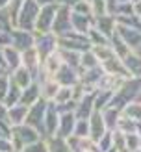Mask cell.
I'll return each mask as SVG.
<instances>
[{"label": "cell", "instance_id": "1", "mask_svg": "<svg viewBox=\"0 0 141 152\" xmlns=\"http://www.w3.org/2000/svg\"><path fill=\"white\" fill-rule=\"evenodd\" d=\"M39 139H43L41 132L26 123L11 128V141H13L15 150H24L28 145H32V143L39 141Z\"/></svg>", "mask_w": 141, "mask_h": 152}, {"label": "cell", "instance_id": "2", "mask_svg": "<svg viewBox=\"0 0 141 152\" xmlns=\"http://www.w3.org/2000/svg\"><path fill=\"white\" fill-rule=\"evenodd\" d=\"M41 11V4L35 2V0H24L22 4V10L19 13L17 19V26L15 28H22V30H30V32H35V22H37V15Z\"/></svg>", "mask_w": 141, "mask_h": 152}, {"label": "cell", "instance_id": "3", "mask_svg": "<svg viewBox=\"0 0 141 152\" xmlns=\"http://www.w3.org/2000/svg\"><path fill=\"white\" fill-rule=\"evenodd\" d=\"M58 41H59V47H61V48L76 50V52H80V54H84L85 50L91 48V43H89L87 35L85 34H80V32H74V30H72L71 34H67V35L58 37Z\"/></svg>", "mask_w": 141, "mask_h": 152}, {"label": "cell", "instance_id": "4", "mask_svg": "<svg viewBox=\"0 0 141 152\" xmlns=\"http://www.w3.org/2000/svg\"><path fill=\"white\" fill-rule=\"evenodd\" d=\"M72 10L69 6H61L59 4V10H58V15L54 19V24H52V32H54L58 37L61 35H67L72 32Z\"/></svg>", "mask_w": 141, "mask_h": 152}, {"label": "cell", "instance_id": "5", "mask_svg": "<svg viewBox=\"0 0 141 152\" xmlns=\"http://www.w3.org/2000/svg\"><path fill=\"white\" fill-rule=\"evenodd\" d=\"M47 108H48V100L41 98L39 102H35L34 106H30L28 110V117H26V124L37 128L45 137V115H47Z\"/></svg>", "mask_w": 141, "mask_h": 152}, {"label": "cell", "instance_id": "6", "mask_svg": "<svg viewBox=\"0 0 141 152\" xmlns=\"http://www.w3.org/2000/svg\"><path fill=\"white\" fill-rule=\"evenodd\" d=\"M58 10H59L58 2L41 6V11L37 15V22H35V32H52V24H54Z\"/></svg>", "mask_w": 141, "mask_h": 152}, {"label": "cell", "instance_id": "7", "mask_svg": "<svg viewBox=\"0 0 141 152\" xmlns=\"http://www.w3.org/2000/svg\"><path fill=\"white\" fill-rule=\"evenodd\" d=\"M35 48L39 50L41 58L45 59L48 54L56 52L59 48L58 35L54 32H35Z\"/></svg>", "mask_w": 141, "mask_h": 152}, {"label": "cell", "instance_id": "8", "mask_svg": "<svg viewBox=\"0 0 141 152\" xmlns=\"http://www.w3.org/2000/svg\"><path fill=\"white\" fill-rule=\"evenodd\" d=\"M63 58L59 54V48L56 52L48 54L47 58L43 59V65H41V76L37 78V82L43 80V78H56V74L59 72V69L63 67Z\"/></svg>", "mask_w": 141, "mask_h": 152}, {"label": "cell", "instance_id": "9", "mask_svg": "<svg viewBox=\"0 0 141 152\" xmlns=\"http://www.w3.org/2000/svg\"><path fill=\"white\" fill-rule=\"evenodd\" d=\"M22 65L34 72L35 80L41 76L43 58H41V54H39V50L35 48V45H34V47H30V48H26V50H22Z\"/></svg>", "mask_w": 141, "mask_h": 152}, {"label": "cell", "instance_id": "10", "mask_svg": "<svg viewBox=\"0 0 141 152\" xmlns=\"http://www.w3.org/2000/svg\"><path fill=\"white\" fill-rule=\"evenodd\" d=\"M11 45L15 48H19L20 52L30 48V47H34V45H35V32L22 30V28H13V32H11Z\"/></svg>", "mask_w": 141, "mask_h": 152}, {"label": "cell", "instance_id": "11", "mask_svg": "<svg viewBox=\"0 0 141 152\" xmlns=\"http://www.w3.org/2000/svg\"><path fill=\"white\" fill-rule=\"evenodd\" d=\"M59 126V110L54 102H48L47 115H45V137H52L58 134Z\"/></svg>", "mask_w": 141, "mask_h": 152}, {"label": "cell", "instance_id": "12", "mask_svg": "<svg viewBox=\"0 0 141 152\" xmlns=\"http://www.w3.org/2000/svg\"><path fill=\"white\" fill-rule=\"evenodd\" d=\"M67 139V145H69L71 152H91V150H96V141H93L89 135L82 137V135H76L72 134L69 135Z\"/></svg>", "mask_w": 141, "mask_h": 152}, {"label": "cell", "instance_id": "13", "mask_svg": "<svg viewBox=\"0 0 141 152\" xmlns=\"http://www.w3.org/2000/svg\"><path fill=\"white\" fill-rule=\"evenodd\" d=\"M106 132H108V126H106V121H104L102 111L95 110L93 115L89 117V137L93 141H99Z\"/></svg>", "mask_w": 141, "mask_h": 152}, {"label": "cell", "instance_id": "14", "mask_svg": "<svg viewBox=\"0 0 141 152\" xmlns=\"http://www.w3.org/2000/svg\"><path fill=\"white\" fill-rule=\"evenodd\" d=\"M117 34L123 37V41L130 47V50H141V30L117 24Z\"/></svg>", "mask_w": 141, "mask_h": 152}, {"label": "cell", "instance_id": "15", "mask_svg": "<svg viewBox=\"0 0 141 152\" xmlns=\"http://www.w3.org/2000/svg\"><path fill=\"white\" fill-rule=\"evenodd\" d=\"M76 113L74 111H65L59 113V126H58V134L59 137H69V135L74 134V126H76Z\"/></svg>", "mask_w": 141, "mask_h": 152}, {"label": "cell", "instance_id": "16", "mask_svg": "<svg viewBox=\"0 0 141 152\" xmlns=\"http://www.w3.org/2000/svg\"><path fill=\"white\" fill-rule=\"evenodd\" d=\"M95 95L96 93H85L80 100H76V110H74V113H76L78 119H89L93 115V111H95Z\"/></svg>", "mask_w": 141, "mask_h": 152}, {"label": "cell", "instance_id": "17", "mask_svg": "<svg viewBox=\"0 0 141 152\" xmlns=\"http://www.w3.org/2000/svg\"><path fill=\"white\" fill-rule=\"evenodd\" d=\"M9 74H11V82H13V83H17V86H19L20 89H26L28 86H32V83L35 82L34 72L30 71V69H26L24 65L17 67V69L11 71Z\"/></svg>", "mask_w": 141, "mask_h": 152}, {"label": "cell", "instance_id": "18", "mask_svg": "<svg viewBox=\"0 0 141 152\" xmlns=\"http://www.w3.org/2000/svg\"><path fill=\"white\" fill-rule=\"evenodd\" d=\"M95 28L111 39V35H113L115 30H117V19H115V15H110L108 13V15H102V17H95Z\"/></svg>", "mask_w": 141, "mask_h": 152}, {"label": "cell", "instance_id": "19", "mask_svg": "<svg viewBox=\"0 0 141 152\" xmlns=\"http://www.w3.org/2000/svg\"><path fill=\"white\" fill-rule=\"evenodd\" d=\"M56 80L61 83V86H76L80 82V71L71 67V65H67V63H63V67L56 74Z\"/></svg>", "mask_w": 141, "mask_h": 152}, {"label": "cell", "instance_id": "20", "mask_svg": "<svg viewBox=\"0 0 141 152\" xmlns=\"http://www.w3.org/2000/svg\"><path fill=\"white\" fill-rule=\"evenodd\" d=\"M28 110H30V106H26V104H15L11 108H7V121H9V124L11 126L24 124L26 117H28Z\"/></svg>", "mask_w": 141, "mask_h": 152}, {"label": "cell", "instance_id": "21", "mask_svg": "<svg viewBox=\"0 0 141 152\" xmlns=\"http://www.w3.org/2000/svg\"><path fill=\"white\" fill-rule=\"evenodd\" d=\"M123 61L132 78H141V50H132L126 58H123Z\"/></svg>", "mask_w": 141, "mask_h": 152}, {"label": "cell", "instance_id": "22", "mask_svg": "<svg viewBox=\"0 0 141 152\" xmlns=\"http://www.w3.org/2000/svg\"><path fill=\"white\" fill-rule=\"evenodd\" d=\"M4 59H6V67L7 71H15L17 67L22 65V52L19 48H15L13 45H7L4 47Z\"/></svg>", "mask_w": 141, "mask_h": 152}, {"label": "cell", "instance_id": "23", "mask_svg": "<svg viewBox=\"0 0 141 152\" xmlns=\"http://www.w3.org/2000/svg\"><path fill=\"white\" fill-rule=\"evenodd\" d=\"M95 26V17L93 15H80V13H74L72 11V28L74 32H80V34H85Z\"/></svg>", "mask_w": 141, "mask_h": 152}, {"label": "cell", "instance_id": "24", "mask_svg": "<svg viewBox=\"0 0 141 152\" xmlns=\"http://www.w3.org/2000/svg\"><path fill=\"white\" fill-rule=\"evenodd\" d=\"M39 86H41V96L45 100L52 102L56 93L59 91V87H61V83H59L56 78H43V80H39Z\"/></svg>", "mask_w": 141, "mask_h": 152}, {"label": "cell", "instance_id": "25", "mask_svg": "<svg viewBox=\"0 0 141 152\" xmlns=\"http://www.w3.org/2000/svg\"><path fill=\"white\" fill-rule=\"evenodd\" d=\"M41 86L39 82H34L32 86H28L26 89H22V96H20V104H26V106H34L35 102L41 100Z\"/></svg>", "mask_w": 141, "mask_h": 152}, {"label": "cell", "instance_id": "26", "mask_svg": "<svg viewBox=\"0 0 141 152\" xmlns=\"http://www.w3.org/2000/svg\"><path fill=\"white\" fill-rule=\"evenodd\" d=\"M102 115H104V121H106L108 130H117V123H119V119H121L123 111L113 108V106H108V108L102 110Z\"/></svg>", "mask_w": 141, "mask_h": 152}, {"label": "cell", "instance_id": "27", "mask_svg": "<svg viewBox=\"0 0 141 152\" xmlns=\"http://www.w3.org/2000/svg\"><path fill=\"white\" fill-rule=\"evenodd\" d=\"M110 45H111V48L115 50V54H117L119 58H121V59H123V58H126V56H128L130 52H132V50H130V47H128V45H126V43L123 41V37L117 34V30H115V34L111 35Z\"/></svg>", "mask_w": 141, "mask_h": 152}, {"label": "cell", "instance_id": "28", "mask_svg": "<svg viewBox=\"0 0 141 152\" xmlns=\"http://www.w3.org/2000/svg\"><path fill=\"white\" fill-rule=\"evenodd\" d=\"M95 67H100V61L99 58H96V54L93 52V48L85 50L84 54H82V59H80V74L87 71V69H95Z\"/></svg>", "mask_w": 141, "mask_h": 152}, {"label": "cell", "instance_id": "29", "mask_svg": "<svg viewBox=\"0 0 141 152\" xmlns=\"http://www.w3.org/2000/svg\"><path fill=\"white\" fill-rule=\"evenodd\" d=\"M72 100H74V86H61L52 102L56 106H61V104H69Z\"/></svg>", "mask_w": 141, "mask_h": 152}, {"label": "cell", "instance_id": "30", "mask_svg": "<svg viewBox=\"0 0 141 152\" xmlns=\"http://www.w3.org/2000/svg\"><path fill=\"white\" fill-rule=\"evenodd\" d=\"M59 54H61L63 61H65L67 65H71V67H74V69L80 71V59H82V54H80V52H76V50H69V48H61V47H59Z\"/></svg>", "mask_w": 141, "mask_h": 152}, {"label": "cell", "instance_id": "31", "mask_svg": "<svg viewBox=\"0 0 141 152\" xmlns=\"http://www.w3.org/2000/svg\"><path fill=\"white\" fill-rule=\"evenodd\" d=\"M123 115L128 117V119H134L141 124V100H132L128 102L123 108Z\"/></svg>", "mask_w": 141, "mask_h": 152}, {"label": "cell", "instance_id": "32", "mask_svg": "<svg viewBox=\"0 0 141 152\" xmlns=\"http://www.w3.org/2000/svg\"><path fill=\"white\" fill-rule=\"evenodd\" d=\"M20 96H22V89L17 86V83L11 82V87H9V91H7V95L4 98V104L7 108H11L15 104H20Z\"/></svg>", "mask_w": 141, "mask_h": 152}, {"label": "cell", "instance_id": "33", "mask_svg": "<svg viewBox=\"0 0 141 152\" xmlns=\"http://www.w3.org/2000/svg\"><path fill=\"white\" fill-rule=\"evenodd\" d=\"M93 52L96 54V58H99L100 63H104V61H108V59L117 56L115 50L111 48V45H96V47H93Z\"/></svg>", "mask_w": 141, "mask_h": 152}, {"label": "cell", "instance_id": "34", "mask_svg": "<svg viewBox=\"0 0 141 152\" xmlns=\"http://www.w3.org/2000/svg\"><path fill=\"white\" fill-rule=\"evenodd\" d=\"M111 98H113V93H111V91H96V95H95V110L102 111L104 108H108Z\"/></svg>", "mask_w": 141, "mask_h": 152}, {"label": "cell", "instance_id": "35", "mask_svg": "<svg viewBox=\"0 0 141 152\" xmlns=\"http://www.w3.org/2000/svg\"><path fill=\"white\" fill-rule=\"evenodd\" d=\"M96 148L100 152H113V130H108L96 141Z\"/></svg>", "mask_w": 141, "mask_h": 152}, {"label": "cell", "instance_id": "36", "mask_svg": "<svg viewBox=\"0 0 141 152\" xmlns=\"http://www.w3.org/2000/svg\"><path fill=\"white\" fill-rule=\"evenodd\" d=\"M87 39H89V43H91V48L96 47V45H110V37H106L102 32H99L95 26L87 32Z\"/></svg>", "mask_w": 141, "mask_h": 152}, {"label": "cell", "instance_id": "37", "mask_svg": "<svg viewBox=\"0 0 141 152\" xmlns=\"http://www.w3.org/2000/svg\"><path fill=\"white\" fill-rule=\"evenodd\" d=\"M126 135V152L141 148V134H124Z\"/></svg>", "mask_w": 141, "mask_h": 152}, {"label": "cell", "instance_id": "38", "mask_svg": "<svg viewBox=\"0 0 141 152\" xmlns=\"http://www.w3.org/2000/svg\"><path fill=\"white\" fill-rule=\"evenodd\" d=\"M113 152H126V135L113 130Z\"/></svg>", "mask_w": 141, "mask_h": 152}, {"label": "cell", "instance_id": "39", "mask_svg": "<svg viewBox=\"0 0 141 152\" xmlns=\"http://www.w3.org/2000/svg\"><path fill=\"white\" fill-rule=\"evenodd\" d=\"M11 87V74L9 72H4L0 74V100L4 102V98L7 95V91Z\"/></svg>", "mask_w": 141, "mask_h": 152}, {"label": "cell", "instance_id": "40", "mask_svg": "<svg viewBox=\"0 0 141 152\" xmlns=\"http://www.w3.org/2000/svg\"><path fill=\"white\" fill-rule=\"evenodd\" d=\"M24 152H50V147H48L47 137H43V139H39V141L32 143V145H28V147L24 148Z\"/></svg>", "mask_w": 141, "mask_h": 152}, {"label": "cell", "instance_id": "41", "mask_svg": "<svg viewBox=\"0 0 141 152\" xmlns=\"http://www.w3.org/2000/svg\"><path fill=\"white\" fill-rule=\"evenodd\" d=\"M91 10L95 17H102V15H108V4L106 0H91Z\"/></svg>", "mask_w": 141, "mask_h": 152}, {"label": "cell", "instance_id": "42", "mask_svg": "<svg viewBox=\"0 0 141 152\" xmlns=\"http://www.w3.org/2000/svg\"><path fill=\"white\" fill-rule=\"evenodd\" d=\"M71 10L74 13H80V15H93V10H91V2H87V0H80V2H76ZM95 17V15H93Z\"/></svg>", "mask_w": 141, "mask_h": 152}, {"label": "cell", "instance_id": "43", "mask_svg": "<svg viewBox=\"0 0 141 152\" xmlns=\"http://www.w3.org/2000/svg\"><path fill=\"white\" fill-rule=\"evenodd\" d=\"M74 134L85 137L89 135V119H78L76 121V126H74Z\"/></svg>", "mask_w": 141, "mask_h": 152}, {"label": "cell", "instance_id": "44", "mask_svg": "<svg viewBox=\"0 0 141 152\" xmlns=\"http://www.w3.org/2000/svg\"><path fill=\"white\" fill-rule=\"evenodd\" d=\"M0 152H15V147H13L11 137L0 135Z\"/></svg>", "mask_w": 141, "mask_h": 152}, {"label": "cell", "instance_id": "45", "mask_svg": "<svg viewBox=\"0 0 141 152\" xmlns=\"http://www.w3.org/2000/svg\"><path fill=\"white\" fill-rule=\"evenodd\" d=\"M4 119H7V106L0 100V121H4Z\"/></svg>", "mask_w": 141, "mask_h": 152}, {"label": "cell", "instance_id": "46", "mask_svg": "<svg viewBox=\"0 0 141 152\" xmlns=\"http://www.w3.org/2000/svg\"><path fill=\"white\" fill-rule=\"evenodd\" d=\"M76 2H80V0H58V4H61V6H69V7H72Z\"/></svg>", "mask_w": 141, "mask_h": 152}, {"label": "cell", "instance_id": "47", "mask_svg": "<svg viewBox=\"0 0 141 152\" xmlns=\"http://www.w3.org/2000/svg\"><path fill=\"white\" fill-rule=\"evenodd\" d=\"M0 65L6 67V59H4V47H2V45H0ZM6 69H7V67H6Z\"/></svg>", "mask_w": 141, "mask_h": 152}, {"label": "cell", "instance_id": "48", "mask_svg": "<svg viewBox=\"0 0 141 152\" xmlns=\"http://www.w3.org/2000/svg\"><path fill=\"white\" fill-rule=\"evenodd\" d=\"M134 11H136V15H139V17H141V0L134 4Z\"/></svg>", "mask_w": 141, "mask_h": 152}, {"label": "cell", "instance_id": "49", "mask_svg": "<svg viewBox=\"0 0 141 152\" xmlns=\"http://www.w3.org/2000/svg\"><path fill=\"white\" fill-rule=\"evenodd\" d=\"M9 2H11V0H0V10H6Z\"/></svg>", "mask_w": 141, "mask_h": 152}, {"label": "cell", "instance_id": "50", "mask_svg": "<svg viewBox=\"0 0 141 152\" xmlns=\"http://www.w3.org/2000/svg\"><path fill=\"white\" fill-rule=\"evenodd\" d=\"M35 2H39L41 6H45V4H52V2H58V0H35Z\"/></svg>", "mask_w": 141, "mask_h": 152}, {"label": "cell", "instance_id": "51", "mask_svg": "<svg viewBox=\"0 0 141 152\" xmlns=\"http://www.w3.org/2000/svg\"><path fill=\"white\" fill-rule=\"evenodd\" d=\"M4 72H9V71H7L6 67H2V65H0V74H4Z\"/></svg>", "mask_w": 141, "mask_h": 152}, {"label": "cell", "instance_id": "52", "mask_svg": "<svg viewBox=\"0 0 141 152\" xmlns=\"http://www.w3.org/2000/svg\"><path fill=\"white\" fill-rule=\"evenodd\" d=\"M119 2H132V0H119Z\"/></svg>", "mask_w": 141, "mask_h": 152}, {"label": "cell", "instance_id": "53", "mask_svg": "<svg viewBox=\"0 0 141 152\" xmlns=\"http://www.w3.org/2000/svg\"><path fill=\"white\" fill-rule=\"evenodd\" d=\"M91 152H100V150H99V148H96V150H91Z\"/></svg>", "mask_w": 141, "mask_h": 152}, {"label": "cell", "instance_id": "54", "mask_svg": "<svg viewBox=\"0 0 141 152\" xmlns=\"http://www.w3.org/2000/svg\"><path fill=\"white\" fill-rule=\"evenodd\" d=\"M15 152H24V150H15Z\"/></svg>", "mask_w": 141, "mask_h": 152}, {"label": "cell", "instance_id": "55", "mask_svg": "<svg viewBox=\"0 0 141 152\" xmlns=\"http://www.w3.org/2000/svg\"><path fill=\"white\" fill-rule=\"evenodd\" d=\"M0 135H4V134H2V130H0Z\"/></svg>", "mask_w": 141, "mask_h": 152}, {"label": "cell", "instance_id": "56", "mask_svg": "<svg viewBox=\"0 0 141 152\" xmlns=\"http://www.w3.org/2000/svg\"><path fill=\"white\" fill-rule=\"evenodd\" d=\"M87 2H91V0H87Z\"/></svg>", "mask_w": 141, "mask_h": 152}]
</instances>
